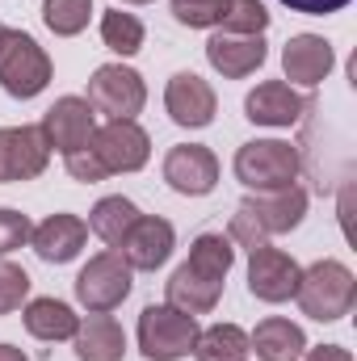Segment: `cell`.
<instances>
[{
  "label": "cell",
  "mask_w": 357,
  "mask_h": 361,
  "mask_svg": "<svg viewBox=\"0 0 357 361\" xmlns=\"http://www.w3.org/2000/svg\"><path fill=\"white\" fill-rule=\"evenodd\" d=\"M303 219H307V189L298 180L294 185H282V189H265V193H248L236 206V214H231L227 240L253 252V248L269 244V235L294 231Z\"/></svg>",
  "instance_id": "6da1fadb"
},
{
  "label": "cell",
  "mask_w": 357,
  "mask_h": 361,
  "mask_svg": "<svg viewBox=\"0 0 357 361\" xmlns=\"http://www.w3.org/2000/svg\"><path fill=\"white\" fill-rule=\"evenodd\" d=\"M298 307L307 319L315 324H337L353 311L357 302V277L349 265L341 261H315L311 269H303L298 277V290H294Z\"/></svg>",
  "instance_id": "7a4b0ae2"
},
{
  "label": "cell",
  "mask_w": 357,
  "mask_h": 361,
  "mask_svg": "<svg viewBox=\"0 0 357 361\" xmlns=\"http://www.w3.org/2000/svg\"><path fill=\"white\" fill-rule=\"evenodd\" d=\"M236 180L253 193H265V189H282V185H294L303 173V160H298V147L282 143V139H253L236 152Z\"/></svg>",
  "instance_id": "3957f363"
},
{
  "label": "cell",
  "mask_w": 357,
  "mask_h": 361,
  "mask_svg": "<svg viewBox=\"0 0 357 361\" xmlns=\"http://www.w3.org/2000/svg\"><path fill=\"white\" fill-rule=\"evenodd\" d=\"M198 319L185 315L169 302H152L139 315V353L147 361H181L193 353L198 341Z\"/></svg>",
  "instance_id": "277c9868"
},
{
  "label": "cell",
  "mask_w": 357,
  "mask_h": 361,
  "mask_svg": "<svg viewBox=\"0 0 357 361\" xmlns=\"http://www.w3.org/2000/svg\"><path fill=\"white\" fill-rule=\"evenodd\" d=\"M51 55L25 34V30H8L0 42V89L17 101H30L51 85Z\"/></svg>",
  "instance_id": "5b68a950"
},
{
  "label": "cell",
  "mask_w": 357,
  "mask_h": 361,
  "mask_svg": "<svg viewBox=\"0 0 357 361\" xmlns=\"http://www.w3.org/2000/svg\"><path fill=\"white\" fill-rule=\"evenodd\" d=\"M131 286H135V269L122 261L118 248L97 252L89 265L76 273V298L89 315H109L114 307H122L131 298Z\"/></svg>",
  "instance_id": "8992f818"
},
{
  "label": "cell",
  "mask_w": 357,
  "mask_h": 361,
  "mask_svg": "<svg viewBox=\"0 0 357 361\" xmlns=\"http://www.w3.org/2000/svg\"><path fill=\"white\" fill-rule=\"evenodd\" d=\"M92 156L105 164V173H139L152 160V135L135 122V118H109L105 126H97L92 135Z\"/></svg>",
  "instance_id": "52a82bcc"
},
{
  "label": "cell",
  "mask_w": 357,
  "mask_h": 361,
  "mask_svg": "<svg viewBox=\"0 0 357 361\" xmlns=\"http://www.w3.org/2000/svg\"><path fill=\"white\" fill-rule=\"evenodd\" d=\"M89 101L97 114H105V118H135V114H143V105H147V85H143V76L135 72V68H122V63H101L97 72H92L89 80Z\"/></svg>",
  "instance_id": "ba28073f"
},
{
  "label": "cell",
  "mask_w": 357,
  "mask_h": 361,
  "mask_svg": "<svg viewBox=\"0 0 357 361\" xmlns=\"http://www.w3.org/2000/svg\"><path fill=\"white\" fill-rule=\"evenodd\" d=\"M42 139L51 152L59 156H72V152H85L97 135V109H92L85 97H59L47 114H42Z\"/></svg>",
  "instance_id": "9c48e42d"
},
{
  "label": "cell",
  "mask_w": 357,
  "mask_h": 361,
  "mask_svg": "<svg viewBox=\"0 0 357 361\" xmlns=\"http://www.w3.org/2000/svg\"><path fill=\"white\" fill-rule=\"evenodd\" d=\"M47 164H51V147L38 126H0V185L42 177Z\"/></svg>",
  "instance_id": "30bf717a"
},
{
  "label": "cell",
  "mask_w": 357,
  "mask_h": 361,
  "mask_svg": "<svg viewBox=\"0 0 357 361\" xmlns=\"http://www.w3.org/2000/svg\"><path fill=\"white\" fill-rule=\"evenodd\" d=\"M173 248H177V231H173V223L160 219V214H139V219L131 223V231L122 235V244H118L122 261H126L131 269H143V273H156L169 257H173Z\"/></svg>",
  "instance_id": "8fae6325"
},
{
  "label": "cell",
  "mask_w": 357,
  "mask_h": 361,
  "mask_svg": "<svg viewBox=\"0 0 357 361\" xmlns=\"http://www.w3.org/2000/svg\"><path fill=\"white\" fill-rule=\"evenodd\" d=\"M164 180L181 197H206L219 185V156L202 143H177L164 156Z\"/></svg>",
  "instance_id": "7c38bea8"
},
{
  "label": "cell",
  "mask_w": 357,
  "mask_h": 361,
  "mask_svg": "<svg viewBox=\"0 0 357 361\" xmlns=\"http://www.w3.org/2000/svg\"><path fill=\"white\" fill-rule=\"evenodd\" d=\"M298 261L290 257V252H282V248H253L248 252V294L253 298H261V302H286V298H294V290H298Z\"/></svg>",
  "instance_id": "4fadbf2b"
},
{
  "label": "cell",
  "mask_w": 357,
  "mask_h": 361,
  "mask_svg": "<svg viewBox=\"0 0 357 361\" xmlns=\"http://www.w3.org/2000/svg\"><path fill=\"white\" fill-rule=\"evenodd\" d=\"M164 109H169V118H173L177 126L202 130V126L214 122L219 97H214V89H210L198 72H177V76L169 80V89H164Z\"/></svg>",
  "instance_id": "5bb4252c"
},
{
  "label": "cell",
  "mask_w": 357,
  "mask_h": 361,
  "mask_svg": "<svg viewBox=\"0 0 357 361\" xmlns=\"http://www.w3.org/2000/svg\"><path fill=\"white\" fill-rule=\"evenodd\" d=\"M269 59L265 34H214L206 42V63L223 76V80H244L253 76L261 63Z\"/></svg>",
  "instance_id": "9a60e30c"
},
{
  "label": "cell",
  "mask_w": 357,
  "mask_h": 361,
  "mask_svg": "<svg viewBox=\"0 0 357 361\" xmlns=\"http://www.w3.org/2000/svg\"><path fill=\"white\" fill-rule=\"evenodd\" d=\"M282 68H286V80L298 85V89H315L328 80V72L337 68V51L328 38L320 34H294L282 51Z\"/></svg>",
  "instance_id": "2e32d148"
},
{
  "label": "cell",
  "mask_w": 357,
  "mask_h": 361,
  "mask_svg": "<svg viewBox=\"0 0 357 361\" xmlns=\"http://www.w3.org/2000/svg\"><path fill=\"white\" fill-rule=\"evenodd\" d=\"M30 244H34L38 261H47V265H68V261H76V257L85 252V244H89V223L76 219V214H51L47 223H38V227L30 231Z\"/></svg>",
  "instance_id": "e0dca14e"
},
{
  "label": "cell",
  "mask_w": 357,
  "mask_h": 361,
  "mask_svg": "<svg viewBox=\"0 0 357 361\" xmlns=\"http://www.w3.org/2000/svg\"><path fill=\"white\" fill-rule=\"evenodd\" d=\"M307 114V97H298L286 80H265L244 97V118L253 126H294Z\"/></svg>",
  "instance_id": "ac0fdd59"
},
{
  "label": "cell",
  "mask_w": 357,
  "mask_h": 361,
  "mask_svg": "<svg viewBox=\"0 0 357 361\" xmlns=\"http://www.w3.org/2000/svg\"><path fill=\"white\" fill-rule=\"evenodd\" d=\"M219 298H223V281L198 273L189 261L169 277V307H177V311L193 315V319H198V315H210V311L219 307Z\"/></svg>",
  "instance_id": "d6986e66"
},
{
  "label": "cell",
  "mask_w": 357,
  "mask_h": 361,
  "mask_svg": "<svg viewBox=\"0 0 357 361\" xmlns=\"http://www.w3.org/2000/svg\"><path fill=\"white\" fill-rule=\"evenodd\" d=\"M248 353H257L261 361H298L307 353V336H303L298 324H290L282 315H269L248 336Z\"/></svg>",
  "instance_id": "ffe728a7"
},
{
  "label": "cell",
  "mask_w": 357,
  "mask_h": 361,
  "mask_svg": "<svg viewBox=\"0 0 357 361\" xmlns=\"http://www.w3.org/2000/svg\"><path fill=\"white\" fill-rule=\"evenodd\" d=\"M21 319H25V332L34 341H47V345L72 341L76 328H80V315L68 302H59V298H30L25 311H21Z\"/></svg>",
  "instance_id": "44dd1931"
},
{
  "label": "cell",
  "mask_w": 357,
  "mask_h": 361,
  "mask_svg": "<svg viewBox=\"0 0 357 361\" xmlns=\"http://www.w3.org/2000/svg\"><path fill=\"white\" fill-rule=\"evenodd\" d=\"M76 361H122L126 357V332L109 315H89L76 328Z\"/></svg>",
  "instance_id": "7402d4cb"
},
{
  "label": "cell",
  "mask_w": 357,
  "mask_h": 361,
  "mask_svg": "<svg viewBox=\"0 0 357 361\" xmlns=\"http://www.w3.org/2000/svg\"><path fill=\"white\" fill-rule=\"evenodd\" d=\"M135 219H139V206H135L131 197L114 193V197H101V202L89 210V231L97 235V240H105L109 248H118Z\"/></svg>",
  "instance_id": "603a6c76"
},
{
  "label": "cell",
  "mask_w": 357,
  "mask_h": 361,
  "mask_svg": "<svg viewBox=\"0 0 357 361\" xmlns=\"http://www.w3.org/2000/svg\"><path fill=\"white\" fill-rule=\"evenodd\" d=\"M198 361H248V332L236 324H210L193 341Z\"/></svg>",
  "instance_id": "cb8c5ba5"
},
{
  "label": "cell",
  "mask_w": 357,
  "mask_h": 361,
  "mask_svg": "<svg viewBox=\"0 0 357 361\" xmlns=\"http://www.w3.org/2000/svg\"><path fill=\"white\" fill-rule=\"evenodd\" d=\"M189 265L198 273H206V277L227 281V273L236 265V244L227 235H219V231H206V235H198L189 244Z\"/></svg>",
  "instance_id": "d4e9b609"
},
{
  "label": "cell",
  "mask_w": 357,
  "mask_h": 361,
  "mask_svg": "<svg viewBox=\"0 0 357 361\" xmlns=\"http://www.w3.org/2000/svg\"><path fill=\"white\" fill-rule=\"evenodd\" d=\"M101 42H105L114 55L131 59V55H139V51H143V21H139L135 13L109 8V13L101 17Z\"/></svg>",
  "instance_id": "484cf974"
},
{
  "label": "cell",
  "mask_w": 357,
  "mask_h": 361,
  "mask_svg": "<svg viewBox=\"0 0 357 361\" xmlns=\"http://www.w3.org/2000/svg\"><path fill=\"white\" fill-rule=\"evenodd\" d=\"M92 0H42V21L55 38H76L80 30H89Z\"/></svg>",
  "instance_id": "4316f807"
},
{
  "label": "cell",
  "mask_w": 357,
  "mask_h": 361,
  "mask_svg": "<svg viewBox=\"0 0 357 361\" xmlns=\"http://www.w3.org/2000/svg\"><path fill=\"white\" fill-rule=\"evenodd\" d=\"M223 34H265L269 30V13L261 0H227V13L219 21Z\"/></svg>",
  "instance_id": "83f0119b"
},
{
  "label": "cell",
  "mask_w": 357,
  "mask_h": 361,
  "mask_svg": "<svg viewBox=\"0 0 357 361\" xmlns=\"http://www.w3.org/2000/svg\"><path fill=\"white\" fill-rule=\"evenodd\" d=\"M169 8L189 30H214L227 13V0H169Z\"/></svg>",
  "instance_id": "f1b7e54d"
},
{
  "label": "cell",
  "mask_w": 357,
  "mask_h": 361,
  "mask_svg": "<svg viewBox=\"0 0 357 361\" xmlns=\"http://www.w3.org/2000/svg\"><path fill=\"white\" fill-rule=\"evenodd\" d=\"M30 298V273L13 261L0 257V315H13L21 311V302Z\"/></svg>",
  "instance_id": "f546056e"
},
{
  "label": "cell",
  "mask_w": 357,
  "mask_h": 361,
  "mask_svg": "<svg viewBox=\"0 0 357 361\" xmlns=\"http://www.w3.org/2000/svg\"><path fill=\"white\" fill-rule=\"evenodd\" d=\"M30 231H34V227H30V219H25L21 210L0 206V257L25 248V244H30Z\"/></svg>",
  "instance_id": "4dcf8cb0"
},
{
  "label": "cell",
  "mask_w": 357,
  "mask_h": 361,
  "mask_svg": "<svg viewBox=\"0 0 357 361\" xmlns=\"http://www.w3.org/2000/svg\"><path fill=\"white\" fill-rule=\"evenodd\" d=\"M63 164H68V177L72 180H85V185H97V180H105L109 173H105V164L92 156V147H85V152H72V156H63Z\"/></svg>",
  "instance_id": "1f68e13d"
},
{
  "label": "cell",
  "mask_w": 357,
  "mask_h": 361,
  "mask_svg": "<svg viewBox=\"0 0 357 361\" xmlns=\"http://www.w3.org/2000/svg\"><path fill=\"white\" fill-rule=\"evenodd\" d=\"M282 4L294 8V13H307V17H328V13H341L353 0H282Z\"/></svg>",
  "instance_id": "d6a6232c"
},
{
  "label": "cell",
  "mask_w": 357,
  "mask_h": 361,
  "mask_svg": "<svg viewBox=\"0 0 357 361\" xmlns=\"http://www.w3.org/2000/svg\"><path fill=\"white\" fill-rule=\"evenodd\" d=\"M303 361H353V353L345 345H315L303 353Z\"/></svg>",
  "instance_id": "836d02e7"
},
{
  "label": "cell",
  "mask_w": 357,
  "mask_h": 361,
  "mask_svg": "<svg viewBox=\"0 0 357 361\" xmlns=\"http://www.w3.org/2000/svg\"><path fill=\"white\" fill-rule=\"evenodd\" d=\"M0 361H30V357H25L17 345H0Z\"/></svg>",
  "instance_id": "e575fe53"
},
{
  "label": "cell",
  "mask_w": 357,
  "mask_h": 361,
  "mask_svg": "<svg viewBox=\"0 0 357 361\" xmlns=\"http://www.w3.org/2000/svg\"><path fill=\"white\" fill-rule=\"evenodd\" d=\"M4 34H8V25H4V21H0V42H4Z\"/></svg>",
  "instance_id": "d590c367"
},
{
  "label": "cell",
  "mask_w": 357,
  "mask_h": 361,
  "mask_svg": "<svg viewBox=\"0 0 357 361\" xmlns=\"http://www.w3.org/2000/svg\"><path fill=\"white\" fill-rule=\"evenodd\" d=\"M122 4H152V0H122Z\"/></svg>",
  "instance_id": "8d00e7d4"
}]
</instances>
